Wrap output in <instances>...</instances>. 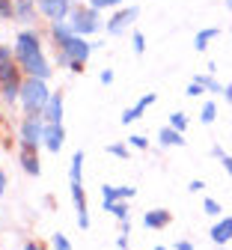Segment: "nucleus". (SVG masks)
Instances as JSON below:
<instances>
[{
  "mask_svg": "<svg viewBox=\"0 0 232 250\" xmlns=\"http://www.w3.org/2000/svg\"><path fill=\"white\" fill-rule=\"evenodd\" d=\"M15 54H18V62L24 66V72L36 75V78H48V75H51L48 62H45V57H42V51H39V39H36V33H30V30L18 33Z\"/></svg>",
  "mask_w": 232,
  "mask_h": 250,
  "instance_id": "f257e3e1",
  "label": "nucleus"
},
{
  "mask_svg": "<svg viewBox=\"0 0 232 250\" xmlns=\"http://www.w3.org/2000/svg\"><path fill=\"white\" fill-rule=\"evenodd\" d=\"M48 99H51V92H48V86H45V78H36V75H33V78L21 86V102H24V110H27V113L45 110Z\"/></svg>",
  "mask_w": 232,
  "mask_h": 250,
  "instance_id": "f03ea898",
  "label": "nucleus"
},
{
  "mask_svg": "<svg viewBox=\"0 0 232 250\" xmlns=\"http://www.w3.org/2000/svg\"><path fill=\"white\" fill-rule=\"evenodd\" d=\"M0 89H3V99L12 102L18 96V78H15V69H12V54L0 45Z\"/></svg>",
  "mask_w": 232,
  "mask_h": 250,
  "instance_id": "7ed1b4c3",
  "label": "nucleus"
},
{
  "mask_svg": "<svg viewBox=\"0 0 232 250\" xmlns=\"http://www.w3.org/2000/svg\"><path fill=\"white\" fill-rule=\"evenodd\" d=\"M72 30L75 33H92L98 30V18H95V9H75L72 12Z\"/></svg>",
  "mask_w": 232,
  "mask_h": 250,
  "instance_id": "20e7f679",
  "label": "nucleus"
},
{
  "mask_svg": "<svg viewBox=\"0 0 232 250\" xmlns=\"http://www.w3.org/2000/svg\"><path fill=\"white\" fill-rule=\"evenodd\" d=\"M42 131H45V128L39 125V119L30 113V116L24 119V125H21V143H24V146H39Z\"/></svg>",
  "mask_w": 232,
  "mask_h": 250,
  "instance_id": "39448f33",
  "label": "nucleus"
},
{
  "mask_svg": "<svg viewBox=\"0 0 232 250\" xmlns=\"http://www.w3.org/2000/svg\"><path fill=\"white\" fill-rule=\"evenodd\" d=\"M42 140H45V146H48L51 152H60L63 140H65V131H63V125H60V122H48V128L42 131Z\"/></svg>",
  "mask_w": 232,
  "mask_h": 250,
  "instance_id": "423d86ee",
  "label": "nucleus"
},
{
  "mask_svg": "<svg viewBox=\"0 0 232 250\" xmlns=\"http://www.w3.org/2000/svg\"><path fill=\"white\" fill-rule=\"evenodd\" d=\"M39 9L51 18V21H63L69 12V0H39Z\"/></svg>",
  "mask_w": 232,
  "mask_h": 250,
  "instance_id": "0eeeda50",
  "label": "nucleus"
},
{
  "mask_svg": "<svg viewBox=\"0 0 232 250\" xmlns=\"http://www.w3.org/2000/svg\"><path fill=\"white\" fill-rule=\"evenodd\" d=\"M131 197H134V188H110V185L102 188V203H105V208L110 203H116V200H131Z\"/></svg>",
  "mask_w": 232,
  "mask_h": 250,
  "instance_id": "6e6552de",
  "label": "nucleus"
},
{
  "mask_svg": "<svg viewBox=\"0 0 232 250\" xmlns=\"http://www.w3.org/2000/svg\"><path fill=\"white\" fill-rule=\"evenodd\" d=\"M149 104H155V92H149V96H143V99H140V102H137L134 107H128V110L122 113V122H125V125H131L134 119H140V116H143V110H146Z\"/></svg>",
  "mask_w": 232,
  "mask_h": 250,
  "instance_id": "1a4fd4ad",
  "label": "nucleus"
},
{
  "mask_svg": "<svg viewBox=\"0 0 232 250\" xmlns=\"http://www.w3.org/2000/svg\"><path fill=\"white\" fill-rule=\"evenodd\" d=\"M134 18H137V9H134V6H131V9H125V12H119V15H116V18L107 24V33H113V36H116V33H122V30H125V24H128V21H134Z\"/></svg>",
  "mask_w": 232,
  "mask_h": 250,
  "instance_id": "9d476101",
  "label": "nucleus"
},
{
  "mask_svg": "<svg viewBox=\"0 0 232 250\" xmlns=\"http://www.w3.org/2000/svg\"><path fill=\"white\" fill-rule=\"evenodd\" d=\"M229 238H232V217L220 221V224L211 229V241H214V244H226Z\"/></svg>",
  "mask_w": 232,
  "mask_h": 250,
  "instance_id": "9b49d317",
  "label": "nucleus"
},
{
  "mask_svg": "<svg viewBox=\"0 0 232 250\" xmlns=\"http://www.w3.org/2000/svg\"><path fill=\"white\" fill-rule=\"evenodd\" d=\"M45 119L48 122H60L63 119V99L60 96H51L48 104H45Z\"/></svg>",
  "mask_w": 232,
  "mask_h": 250,
  "instance_id": "f8f14e48",
  "label": "nucleus"
},
{
  "mask_svg": "<svg viewBox=\"0 0 232 250\" xmlns=\"http://www.w3.org/2000/svg\"><path fill=\"white\" fill-rule=\"evenodd\" d=\"M143 224L146 227H167L170 224V211H164V208H158V211H146V217H143Z\"/></svg>",
  "mask_w": 232,
  "mask_h": 250,
  "instance_id": "ddd939ff",
  "label": "nucleus"
},
{
  "mask_svg": "<svg viewBox=\"0 0 232 250\" xmlns=\"http://www.w3.org/2000/svg\"><path fill=\"white\" fill-rule=\"evenodd\" d=\"M158 140H161V146H182V143H185V140H182V131L173 128V125H170V128H164V131L158 134Z\"/></svg>",
  "mask_w": 232,
  "mask_h": 250,
  "instance_id": "4468645a",
  "label": "nucleus"
},
{
  "mask_svg": "<svg viewBox=\"0 0 232 250\" xmlns=\"http://www.w3.org/2000/svg\"><path fill=\"white\" fill-rule=\"evenodd\" d=\"M21 164H24V170L33 173V176L39 173V158L33 155V146H24V152H21Z\"/></svg>",
  "mask_w": 232,
  "mask_h": 250,
  "instance_id": "2eb2a0df",
  "label": "nucleus"
},
{
  "mask_svg": "<svg viewBox=\"0 0 232 250\" xmlns=\"http://www.w3.org/2000/svg\"><path fill=\"white\" fill-rule=\"evenodd\" d=\"M217 36V30H203V33H196V39H193V48L196 51H206L209 48V42Z\"/></svg>",
  "mask_w": 232,
  "mask_h": 250,
  "instance_id": "dca6fc26",
  "label": "nucleus"
},
{
  "mask_svg": "<svg viewBox=\"0 0 232 250\" xmlns=\"http://www.w3.org/2000/svg\"><path fill=\"white\" fill-rule=\"evenodd\" d=\"M12 6H15V15H21L24 21H30V18H33V12H30V6H33V0H15Z\"/></svg>",
  "mask_w": 232,
  "mask_h": 250,
  "instance_id": "f3484780",
  "label": "nucleus"
},
{
  "mask_svg": "<svg viewBox=\"0 0 232 250\" xmlns=\"http://www.w3.org/2000/svg\"><path fill=\"white\" fill-rule=\"evenodd\" d=\"M193 81H200V83H203L206 89H211V92H223V86H220V83H217V81H214L211 75H196Z\"/></svg>",
  "mask_w": 232,
  "mask_h": 250,
  "instance_id": "a211bd4d",
  "label": "nucleus"
},
{
  "mask_svg": "<svg viewBox=\"0 0 232 250\" xmlns=\"http://www.w3.org/2000/svg\"><path fill=\"white\" fill-rule=\"evenodd\" d=\"M214 113H217V107H214V102H206L203 104V113H200V119L209 125V122H214Z\"/></svg>",
  "mask_w": 232,
  "mask_h": 250,
  "instance_id": "6ab92c4d",
  "label": "nucleus"
},
{
  "mask_svg": "<svg viewBox=\"0 0 232 250\" xmlns=\"http://www.w3.org/2000/svg\"><path fill=\"white\" fill-rule=\"evenodd\" d=\"M107 211H113V214L119 217V221H125V214H128V208H125V203H122V200L110 203V206H107Z\"/></svg>",
  "mask_w": 232,
  "mask_h": 250,
  "instance_id": "aec40b11",
  "label": "nucleus"
},
{
  "mask_svg": "<svg viewBox=\"0 0 232 250\" xmlns=\"http://www.w3.org/2000/svg\"><path fill=\"white\" fill-rule=\"evenodd\" d=\"M170 125H173V128H179V131H185V125H188L185 113H182V110H179V113H170Z\"/></svg>",
  "mask_w": 232,
  "mask_h": 250,
  "instance_id": "412c9836",
  "label": "nucleus"
},
{
  "mask_svg": "<svg viewBox=\"0 0 232 250\" xmlns=\"http://www.w3.org/2000/svg\"><path fill=\"white\" fill-rule=\"evenodd\" d=\"M119 0H89V6L92 9H105V6H116Z\"/></svg>",
  "mask_w": 232,
  "mask_h": 250,
  "instance_id": "4be33fe9",
  "label": "nucleus"
},
{
  "mask_svg": "<svg viewBox=\"0 0 232 250\" xmlns=\"http://www.w3.org/2000/svg\"><path fill=\"white\" fill-rule=\"evenodd\" d=\"M128 143H131V146H137V149H146V146H149V140H146L143 134H134V137H131Z\"/></svg>",
  "mask_w": 232,
  "mask_h": 250,
  "instance_id": "5701e85b",
  "label": "nucleus"
},
{
  "mask_svg": "<svg viewBox=\"0 0 232 250\" xmlns=\"http://www.w3.org/2000/svg\"><path fill=\"white\" fill-rule=\"evenodd\" d=\"M134 51H137V54L146 51V39H143V33H134Z\"/></svg>",
  "mask_w": 232,
  "mask_h": 250,
  "instance_id": "b1692460",
  "label": "nucleus"
},
{
  "mask_svg": "<svg viewBox=\"0 0 232 250\" xmlns=\"http://www.w3.org/2000/svg\"><path fill=\"white\" fill-rule=\"evenodd\" d=\"M203 208H206V214H220V206H217L214 200H206V203H203Z\"/></svg>",
  "mask_w": 232,
  "mask_h": 250,
  "instance_id": "393cba45",
  "label": "nucleus"
},
{
  "mask_svg": "<svg viewBox=\"0 0 232 250\" xmlns=\"http://www.w3.org/2000/svg\"><path fill=\"white\" fill-rule=\"evenodd\" d=\"M51 247H60V250H65V247H69V238H63V235H54V238H51Z\"/></svg>",
  "mask_w": 232,
  "mask_h": 250,
  "instance_id": "a878e982",
  "label": "nucleus"
},
{
  "mask_svg": "<svg viewBox=\"0 0 232 250\" xmlns=\"http://www.w3.org/2000/svg\"><path fill=\"white\" fill-rule=\"evenodd\" d=\"M107 152H110V155H116V158H125V155H128V149H125V146H119V143H116V146H110Z\"/></svg>",
  "mask_w": 232,
  "mask_h": 250,
  "instance_id": "bb28decb",
  "label": "nucleus"
},
{
  "mask_svg": "<svg viewBox=\"0 0 232 250\" xmlns=\"http://www.w3.org/2000/svg\"><path fill=\"white\" fill-rule=\"evenodd\" d=\"M203 188H206V185H203L200 179H193V182L188 185V191H193V194H196V191H203Z\"/></svg>",
  "mask_w": 232,
  "mask_h": 250,
  "instance_id": "cd10ccee",
  "label": "nucleus"
},
{
  "mask_svg": "<svg viewBox=\"0 0 232 250\" xmlns=\"http://www.w3.org/2000/svg\"><path fill=\"white\" fill-rule=\"evenodd\" d=\"M220 161H223V167H226V173H232V155H223V158H220Z\"/></svg>",
  "mask_w": 232,
  "mask_h": 250,
  "instance_id": "c85d7f7f",
  "label": "nucleus"
},
{
  "mask_svg": "<svg viewBox=\"0 0 232 250\" xmlns=\"http://www.w3.org/2000/svg\"><path fill=\"white\" fill-rule=\"evenodd\" d=\"M173 247H176V250H190V247H193V244H190V241H176V244H173Z\"/></svg>",
  "mask_w": 232,
  "mask_h": 250,
  "instance_id": "c756f323",
  "label": "nucleus"
},
{
  "mask_svg": "<svg viewBox=\"0 0 232 250\" xmlns=\"http://www.w3.org/2000/svg\"><path fill=\"white\" fill-rule=\"evenodd\" d=\"M223 96H226V102L232 104V83H226V86H223Z\"/></svg>",
  "mask_w": 232,
  "mask_h": 250,
  "instance_id": "7c9ffc66",
  "label": "nucleus"
},
{
  "mask_svg": "<svg viewBox=\"0 0 232 250\" xmlns=\"http://www.w3.org/2000/svg\"><path fill=\"white\" fill-rule=\"evenodd\" d=\"M102 83H113V72H102Z\"/></svg>",
  "mask_w": 232,
  "mask_h": 250,
  "instance_id": "2f4dec72",
  "label": "nucleus"
},
{
  "mask_svg": "<svg viewBox=\"0 0 232 250\" xmlns=\"http://www.w3.org/2000/svg\"><path fill=\"white\" fill-rule=\"evenodd\" d=\"M3 188H6V176H3V170H0V197H3Z\"/></svg>",
  "mask_w": 232,
  "mask_h": 250,
  "instance_id": "473e14b6",
  "label": "nucleus"
},
{
  "mask_svg": "<svg viewBox=\"0 0 232 250\" xmlns=\"http://www.w3.org/2000/svg\"><path fill=\"white\" fill-rule=\"evenodd\" d=\"M229 9H232V0H229Z\"/></svg>",
  "mask_w": 232,
  "mask_h": 250,
  "instance_id": "72a5a7b5",
  "label": "nucleus"
}]
</instances>
